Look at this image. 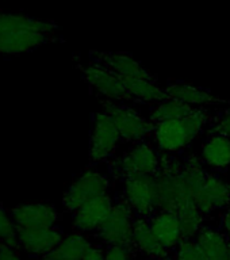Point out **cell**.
I'll return each instance as SVG.
<instances>
[{
	"mask_svg": "<svg viewBox=\"0 0 230 260\" xmlns=\"http://www.w3.org/2000/svg\"><path fill=\"white\" fill-rule=\"evenodd\" d=\"M123 197L133 209L136 217L150 219L156 213L154 178L152 175H129L121 179Z\"/></svg>",
	"mask_w": 230,
	"mask_h": 260,
	"instance_id": "52a82bcc",
	"label": "cell"
},
{
	"mask_svg": "<svg viewBox=\"0 0 230 260\" xmlns=\"http://www.w3.org/2000/svg\"><path fill=\"white\" fill-rule=\"evenodd\" d=\"M192 201L205 217L214 210L230 207L229 184L217 175L209 174L203 188L194 195Z\"/></svg>",
	"mask_w": 230,
	"mask_h": 260,
	"instance_id": "5bb4252c",
	"label": "cell"
},
{
	"mask_svg": "<svg viewBox=\"0 0 230 260\" xmlns=\"http://www.w3.org/2000/svg\"><path fill=\"white\" fill-rule=\"evenodd\" d=\"M110 186L111 184L107 176L101 174L99 171L87 170L76 180H73L68 190L65 191L62 205L67 210L75 213L91 199L109 194Z\"/></svg>",
	"mask_w": 230,
	"mask_h": 260,
	"instance_id": "8992f818",
	"label": "cell"
},
{
	"mask_svg": "<svg viewBox=\"0 0 230 260\" xmlns=\"http://www.w3.org/2000/svg\"><path fill=\"white\" fill-rule=\"evenodd\" d=\"M134 219L136 214L125 197L118 198L107 218L96 229V236L107 245H123L134 249Z\"/></svg>",
	"mask_w": 230,
	"mask_h": 260,
	"instance_id": "277c9868",
	"label": "cell"
},
{
	"mask_svg": "<svg viewBox=\"0 0 230 260\" xmlns=\"http://www.w3.org/2000/svg\"><path fill=\"white\" fill-rule=\"evenodd\" d=\"M64 239L58 228H28L18 229V247L30 256L38 259L48 255Z\"/></svg>",
	"mask_w": 230,
	"mask_h": 260,
	"instance_id": "8fae6325",
	"label": "cell"
},
{
	"mask_svg": "<svg viewBox=\"0 0 230 260\" xmlns=\"http://www.w3.org/2000/svg\"><path fill=\"white\" fill-rule=\"evenodd\" d=\"M213 117L205 107H198L194 114L182 119H172L154 123V144L160 153L176 154L186 149L195 138L198 137L203 127L210 123Z\"/></svg>",
	"mask_w": 230,
	"mask_h": 260,
	"instance_id": "7a4b0ae2",
	"label": "cell"
},
{
	"mask_svg": "<svg viewBox=\"0 0 230 260\" xmlns=\"http://www.w3.org/2000/svg\"><path fill=\"white\" fill-rule=\"evenodd\" d=\"M0 260H22L16 247L0 243Z\"/></svg>",
	"mask_w": 230,
	"mask_h": 260,
	"instance_id": "f546056e",
	"label": "cell"
},
{
	"mask_svg": "<svg viewBox=\"0 0 230 260\" xmlns=\"http://www.w3.org/2000/svg\"><path fill=\"white\" fill-rule=\"evenodd\" d=\"M92 62L109 69L122 79L137 77L145 80L157 81V77L150 73L144 65L134 58L129 53L121 52H92Z\"/></svg>",
	"mask_w": 230,
	"mask_h": 260,
	"instance_id": "30bf717a",
	"label": "cell"
},
{
	"mask_svg": "<svg viewBox=\"0 0 230 260\" xmlns=\"http://www.w3.org/2000/svg\"><path fill=\"white\" fill-rule=\"evenodd\" d=\"M106 251L105 260H133L137 253L136 249L123 245H109Z\"/></svg>",
	"mask_w": 230,
	"mask_h": 260,
	"instance_id": "f1b7e54d",
	"label": "cell"
},
{
	"mask_svg": "<svg viewBox=\"0 0 230 260\" xmlns=\"http://www.w3.org/2000/svg\"><path fill=\"white\" fill-rule=\"evenodd\" d=\"M202 161L217 171L230 167V137L207 134L202 145Z\"/></svg>",
	"mask_w": 230,
	"mask_h": 260,
	"instance_id": "ffe728a7",
	"label": "cell"
},
{
	"mask_svg": "<svg viewBox=\"0 0 230 260\" xmlns=\"http://www.w3.org/2000/svg\"><path fill=\"white\" fill-rule=\"evenodd\" d=\"M106 257V251H103L102 248L93 247L91 245L88 251L85 252L83 260H105Z\"/></svg>",
	"mask_w": 230,
	"mask_h": 260,
	"instance_id": "4dcf8cb0",
	"label": "cell"
},
{
	"mask_svg": "<svg viewBox=\"0 0 230 260\" xmlns=\"http://www.w3.org/2000/svg\"><path fill=\"white\" fill-rule=\"evenodd\" d=\"M229 191H230V183H229Z\"/></svg>",
	"mask_w": 230,
	"mask_h": 260,
	"instance_id": "836d02e7",
	"label": "cell"
},
{
	"mask_svg": "<svg viewBox=\"0 0 230 260\" xmlns=\"http://www.w3.org/2000/svg\"><path fill=\"white\" fill-rule=\"evenodd\" d=\"M195 241L202 249L206 260H230L229 255V239L223 232H219L214 228H205L196 236Z\"/></svg>",
	"mask_w": 230,
	"mask_h": 260,
	"instance_id": "44dd1931",
	"label": "cell"
},
{
	"mask_svg": "<svg viewBox=\"0 0 230 260\" xmlns=\"http://www.w3.org/2000/svg\"><path fill=\"white\" fill-rule=\"evenodd\" d=\"M101 103L103 106V111L117 126L123 142H130L134 145L152 137L154 123L150 119H146L136 110L122 103L109 99H102Z\"/></svg>",
	"mask_w": 230,
	"mask_h": 260,
	"instance_id": "3957f363",
	"label": "cell"
},
{
	"mask_svg": "<svg viewBox=\"0 0 230 260\" xmlns=\"http://www.w3.org/2000/svg\"><path fill=\"white\" fill-rule=\"evenodd\" d=\"M133 245L137 252L149 256L154 260H172L174 256L157 239L152 231L149 219L136 217L133 228Z\"/></svg>",
	"mask_w": 230,
	"mask_h": 260,
	"instance_id": "2e32d148",
	"label": "cell"
},
{
	"mask_svg": "<svg viewBox=\"0 0 230 260\" xmlns=\"http://www.w3.org/2000/svg\"><path fill=\"white\" fill-rule=\"evenodd\" d=\"M196 109L198 107L187 105V103H183V102L176 101V99H167L161 103L152 105L149 119L153 123L172 121V119H182V118H186L191 114H194Z\"/></svg>",
	"mask_w": 230,
	"mask_h": 260,
	"instance_id": "cb8c5ba5",
	"label": "cell"
},
{
	"mask_svg": "<svg viewBox=\"0 0 230 260\" xmlns=\"http://www.w3.org/2000/svg\"><path fill=\"white\" fill-rule=\"evenodd\" d=\"M91 248V243L81 232H75L64 236L61 243L48 255L38 260H83L85 252Z\"/></svg>",
	"mask_w": 230,
	"mask_h": 260,
	"instance_id": "7402d4cb",
	"label": "cell"
},
{
	"mask_svg": "<svg viewBox=\"0 0 230 260\" xmlns=\"http://www.w3.org/2000/svg\"><path fill=\"white\" fill-rule=\"evenodd\" d=\"M0 243L18 248V228L4 206L0 203Z\"/></svg>",
	"mask_w": 230,
	"mask_h": 260,
	"instance_id": "484cf974",
	"label": "cell"
},
{
	"mask_svg": "<svg viewBox=\"0 0 230 260\" xmlns=\"http://www.w3.org/2000/svg\"><path fill=\"white\" fill-rule=\"evenodd\" d=\"M81 76L87 81V84L96 91L105 99L117 102H134L133 96L126 89V85L122 77L113 73L109 69L101 65L91 62L88 65H79Z\"/></svg>",
	"mask_w": 230,
	"mask_h": 260,
	"instance_id": "9c48e42d",
	"label": "cell"
},
{
	"mask_svg": "<svg viewBox=\"0 0 230 260\" xmlns=\"http://www.w3.org/2000/svg\"><path fill=\"white\" fill-rule=\"evenodd\" d=\"M11 218L18 229L28 228H53L60 218L53 205L41 202L22 203L11 210Z\"/></svg>",
	"mask_w": 230,
	"mask_h": 260,
	"instance_id": "7c38bea8",
	"label": "cell"
},
{
	"mask_svg": "<svg viewBox=\"0 0 230 260\" xmlns=\"http://www.w3.org/2000/svg\"><path fill=\"white\" fill-rule=\"evenodd\" d=\"M166 92L170 99H176L194 107L230 105V101L227 99L217 96L207 89L195 87L186 81H170L166 87Z\"/></svg>",
	"mask_w": 230,
	"mask_h": 260,
	"instance_id": "9a60e30c",
	"label": "cell"
},
{
	"mask_svg": "<svg viewBox=\"0 0 230 260\" xmlns=\"http://www.w3.org/2000/svg\"><path fill=\"white\" fill-rule=\"evenodd\" d=\"M56 30L57 24L50 20L32 18L23 12L0 11V36L15 31L42 32L46 36H53Z\"/></svg>",
	"mask_w": 230,
	"mask_h": 260,
	"instance_id": "e0dca14e",
	"label": "cell"
},
{
	"mask_svg": "<svg viewBox=\"0 0 230 260\" xmlns=\"http://www.w3.org/2000/svg\"><path fill=\"white\" fill-rule=\"evenodd\" d=\"M113 198L110 194H103L101 197L91 199L89 202L84 203L80 209L73 213V226L77 232H96L102 222L107 218L110 211L114 206Z\"/></svg>",
	"mask_w": 230,
	"mask_h": 260,
	"instance_id": "4fadbf2b",
	"label": "cell"
},
{
	"mask_svg": "<svg viewBox=\"0 0 230 260\" xmlns=\"http://www.w3.org/2000/svg\"><path fill=\"white\" fill-rule=\"evenodd\" d=\"M122 80L125 83L126 89L133 96L134 102L156 105V103H161L170 99L166 92V88H161L157 84V81L137 79V77H127Z\"/></svg>",
	"mask_w": 230,
	"mask_h": 260,
	"instance_id": "603a6c76",
	"label": "cell"
},
{
	"mask_svg": "<svg viewBox=\"0 0 230 260\" xmlns=\"http://www.w3.org/2000/svg\"><path fill=\"white\" fill-rule=\"evenodd\" d=\"M207 134H219L230 137V109H226L210 122V129Z\"/></svg>",
	"mask_w": 230,
	"mask_h": 260,
	"instance_id": "83f0119b",
	"label": "cell"
},
{
	"mask_svg": "<svg viewBox=\"0 0 230 260\" xmlns=\"http://www.w3.org/2000/svg\"><path fill=\"white\" fill-rule=\"evenodd\" d=\"M227 248H229V255H230V240H229V244H227Z\"/></svg>",
	"mask_w": 230,
	"mask_h": 260,
	"instance_id": "d6a6232c",
	"label": "cell"
},
{
	"mask_svg": "<svg viewBox=\"0 0 230 260\" xmlns=\"http://www.w3.org/2000/svg\"><path fill=\"white\" fill-rule=\"evenodd\" d=\"M122 141L121 134L111 118L105 113H95L92 117V133L89 144V160L92 164L107 161L113 157Z\"/></svg>",
	"mask_w": 230,
	"mask_h": 260,
	"instance_id": "ba28073f",
	"label": "cell"
},
{
	"mask_svg": "<svg viewBox=\"0 0 230 260\" xmlns=\"http://www.w3.org/2000/svg\"><path fill=\"white\" fill-rule=\"evenodd\" d=\"M161 166L154 175V192L157 211H176L192 201V192L182 175L183 158L171 153H160Z\"/></svg>",
	"mask_w": 230,
	"mask_h": 260,
	"instance_id": "6da1fadb",
	"label": "cell"
},
{
	"mask_svg": "<svg viewBox=\"0 0 230 260\" xmlns=\"http://www.w3.org/2000/svg\"><path fill=\"white\" fill-rule=\"evenodd\" d=\"M172 260H206L195 240H183L175 249Z\"/></svg>",
	"mask_w": 230,
	"mask_h": 260,
	"instance_id": "4316f807",
	"label": "cell"
},
{
	"mask_svg": "<svg viewBox=\"0 0 230 260\" xmlns=\"http://www.w3.org/2000/svg\"><path fill=\"white\" fill-rule=\"evenodd\" d=\"M152 231L157 236L160 243L168 249H176L179 244L183 241L180 222L176 213L172 211H157L156 214L149 219Z\"/></svg>",
	"mask_w": 230,
	"mask_h": 260,
	"instance_id": "d6986e66",
	"label": "cell"
},
{
	"mask_svg": "<svg viewBox=\"0 0 230 260\" xmlns=\"http://www.w3.org/2000/svg\"><path fill=\"white\" fill-rule=\"evenodd\" d=\"M161 166L160 153L148 141L134 144L125 154L115 158L110 164V170L117 179L121 180L129 175H154Z\"/></svg>",
	"mask_w": 230,
	"mask_h": 260,
	"instance_id": "5b68a950",
	"label": "cell"
},
{
	"mask_svg": "<svg viewBox=\"0 0 230 260\" xmlns=\"http://www.w3.org/2000/svg\"><path fill=\"white\" fill-rule=\"evenodd\" d=\"M176 215L180 222L183 240L196 239L199 232L203 229V222H205V215L202 214V211L195 206L194 202H191L186 206L180 207L176 211Z\"/></svg>",
	"mask_w": 230,
	"mask_h": 260,
	"instance_id": "d4e9b609",
	"label": "cell"
},
{
	"mask_svg": "<svg viewBox=\"0 0 230 260\" xmlns=\"http://www.w3.org/2000/svg\"><path fill=\"white\" fill-rule=\"evenodd\" d=\"M52 40V36L42 32L15 31L0 36V54L6 56H18L23 53L31 52Z\"/></svg>",
	"mask_w": 230,
	"mask_h": 260,
	"instance_id": "ac0fdd59",
	"label": "cell"
},
{
	"mask_svg": "<svg viewBox=\"0 0 230 260\" xmlns=\"http://www.w3.org/2000/svg\"><path fill=\"white\" fill-rule=\"evenodd\" d=\"M222 229L223 233L230 240V207L222 214Z\"/></svg>",
	"mask_w": 230,
	"mask_h": 260,
	"instance_id": "1f68e13d",
	"label": "cell"
}]
</instances>
